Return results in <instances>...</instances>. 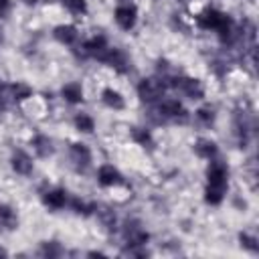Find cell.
Wrapping results in <instances>:
<instances>
[{
  "instance_id": "1",
  "label": "cell",
  "mask_w": 259,
  "mask_h": 259,
  "mask_svg": "<svg viewBox=\"0 0 259 259\" xmlns=\"http://www.w3.org/2000/svg\"><path fill=\"white\" fill-rule=\"evenodd\" d=\"M166 85L168 87H174L176 91H180L184 97L192 99V101H198L204 97V87L198 79H192V77H182V75H170L166 79Z\"/></svg>"
},
{
  "instance_id": "2",
  "label": "cell",
  "mask_w": 259,
  "mask_h": 259,
  "mask_svg": "<svg viewBox=\"0 0 259 259\" xmlns=\"http://www.w3.org/2000/svg\"><path fill=\"white\" fill-rule=\"evenodd\" d=\"M158 117L162 121H176V123H184L188 119V111L184 109V105L174 99V97H166V99H160L158 105H156V111Z\"/></svg>"
},
{
  "instance_id": "3",
  "label": "cell",
  "mask_w": 259,
  "mask_h": 259,
  "mask_svg": "<svg viewBox=\"0 0 259 259\" xmlns=\"http://www.w3.org/2000/svg\"><path fill=\"white\" fill-rule=\"evenodd\" d=\"M166 91V81L158 75V77H146L138 83V97L146 103H158L164 97Z\"/></svg>"
},
{
  "instance_id": "4",
  "label": "cell",
  "mask_w": 259,
  "mask_h": 259,
  "mask_svg": "<svg viewBox=\"0 0 259 259\" xmlns=\"http://www.w3.org/2000/svg\"><path fill=\"white\" fill-rule=\"evenodd\" d=\"M231 18L225 14V12H221L219 8H212V6H208V8H204L198 16H196V24L202 28V30H219L223 24H227Z\"/></svg>"
},
{
  "instance_id": "5",
  "label": "cell",
  "mask_w": 259,
  "mask_h": 259,
  "mask_svg": "<svg viewBox=\"0 0 259 259\" xmlns=\"http://www.w3.org/2000/svg\"><path fill=\"white\" fill-rule=\"evenodd\" d=\"M123 241H125V247H146L150 241V235L146 229H142L140 223L130 221L123 227Z\"/></svg>"
},
{
  "instance_id": "6",
  "label": "cell",
  "mask_w": 259,
  "mask_h": 259,
  "mask_svg": "<svg viewBox=\"0 0 259 259\" xmlns=\"http://www.w3.org/2000/svg\"><path fill=\"white\" fill-rule=\"evenodd\" d=\"M113 18H115V22H117V26L121 30H132L136 26V22H138V8H136V4H132V2L119 4L115 8V12H113Z\"/></svg>"
},
{
  "instance_id": "7",
  "label": "cell",
  "mask_w": 259,
  "mask_h": 259,
  "mask_svg": "<svg viewBox=\"0 0 259 259\" xmlns=\"http://www.w3.org/2000/svg\"><path fill=\"white\" fill-rule=\"evenodd\" d=\"M101 63H105V65H109L113 71H117V73H127L130 71V59H127V55L121 51V49H117V47H109L107 51H105V55L101 57Z\"/></svg>"
},
{
  "instance_id": "8",
  "label": "cell",
  "mask_w": 259,
  "mask_h": 259,
  "mask_svg": "<svg viewBox=\"0 0 259 259\" xmlns=\"http://www.w3.org/2000/svg\"><path fill=\"white\" fill-rule=\"evenodd\" d=\"M107 49H109V42H107V38L101 36V34L91 36V38L85 40L83 47H81V51H83L85 57H91V59H97V61H101V57L105 55Z\"/></svg>"
},
{
  "instance_id": "9",
  "label": "cell",
  "mask_w": 259,
  "mask_h": 259,
  "mask_svg": "<svg viewBox=\"0 0 259 259\" xmlns=\"http://www.w3.org/2000/svg\"><path fill=\"white\" fill-rule=\"evenodd\" d=\"M97 182L105 188H111V186H117L123 182V176L121 172L113 166V164H101L97 168Z\"/></svg>"
},
{
  "instance_id": "10",
  "label": "cell",
  "mask_w": 259,
  "mask_h": 259,
  "mask_svg": "<svg viewBox=\"0 0 259 259\" xmlns=\"http://www.w3.org/2000/svg\"><path fill=\"white\" fill-rule=\"evenodd\" d=\"M69 158H71V162L75 164L77 170H85V168L91 164V150L87 148V144H81V142L71 144V148H69Z\"/></svg>"
},
{
  "instance_id": "11",
  "label": "cell",
  "mask_w": 259,
  "mask_h": 259,
  "mask_svg": "<svg viewBox=\"0 0 259 259\" xmlns=\"http://www.w3.org/2000/svg\"><path fill=\"white\" fill-rule=\"evenodd\" d=\"M227 180H229V168L225 162L221 160H210L208 168H206V182L208 184H223L227 186Z\"/></svg>"
},
{
  "instance_id": "12",
  "label": "cell",
  "mask_w": 259,
  "mask_h": 259,
  "mask_svg": "<svg viewBox=\"0 0 259 259\" xmlns=\"http://www.w3.org/2000/svg\"><path fill=\"white\" fill-rule=\"evenodd\" d=\"M10 166H12V170L16 172V174H20V176H28L30 172H32V158L24 152V150H16L14 154H12V158H10Z\"/></svg>"
},
{
  "instance_id": "13",
  "label": "cell",
  "mask_w": 259,
  "mask_h": 259,
  "mask_svg": "<svg viewBox=\"0 0 259 259\" xmlns=\"http://www.w3.org/2000/svg\"><path fill=\"white\" fill-rule=\"evenodd\" d=\"M42 202H45L47 208L59 210V208H63L67 204V192L63 188H51V190H47L42 194Z\"/></svg>"
},
{
  "instance_id": "14",
  "label": "cell",
  "mask_w": 259,
  "mask_h": 259,
  "mask_svg": "<svg viewBox=\"0 0 259 259\" xmlns=\"http://www.w3.org/2000/svg\"><path fill=\"white\" fill-rule=\"evenodd\" d=\"M53 36L61 45H75L77 38H79V32H77V28L73 24H59V26H55Z\"/></svg>"
},
{
  "instance_id": "15",
  "label": "cell",
  "mask_w": 259,
  "mask_h": 259,
  "mask_svg": "<svg viewBox=\"0 0 259 259\" xmlns=\"http://www.w3.org/2000/svg\"><path fill=\"white\" fill-rule=\"evenodd\" d=\"M194 152H196V156H200L204 160H212V158H217L219 148H217L214 140H210V138H198L194 142Z\"/></svg>"
},
{
  "instance_id": "16",
  "label": "cell",
  "mask_w": 259,
  "mask_h": 259,
  "mask_svg": "<svg viewBox=\"0 0 259 259\" xmlns=\"http://www.w3.org/2000/svg\"><path fill=\"white\" fill-rule=\"evenodd\" d=\"M61 95H63V99L67 101V103H71V105H77V103H81L83 101V87H81V83H75V81H71V83H65L63 85V89H61Z\"/></svg>"
},
{
  "instance_id": "17",
  "label": "cell",
  "mask_w": 259,
  "mask_h": 259,
  "mask_svg": "<svg viewBox=\"0 0 259 259\" xmlns=\"http://www.w3.org/2000/svg\"><path fill=\"white\" fill-rule=\"evenodd\" d=\"M30 146H32V150H34V154L38 156V158H47V156H51L53 154V140L49 138V136H45V134H38V136H34L32 140H30Z\"/></svg>"
},
{
  "instance_id": "18",
  "label": "cell",
  "mask_w": 259,
  "mask_h": 259,
  "mask_svg": "<svg viewBox=\"0 0 259 259\" xmlns=\"http://www.w3.org/2000/svg\"><path fill=\"white\" fill-rule=\"evenodd\" d=\"M101 101H103V105L105 107H109V109H123V105H125V101H123V97H121V93L119 91H115V89H111V87H107V89H103L101 91Z\"/></svg>"
},
{
  "instance_id": "19",
  "label": "cell",
  "mask_w": 259,
  "mask_h": 259,
  "mask_svg": "<svg viewBox=\"0 0 259 259\" xmlns=\"http://www.w3.org/2000/svg\"><path fill=\"white\" fill-rule=\"evenodd\" d=\"M6 95H8L12 101H24V99H28V97L32 95V89H30L26 83L16 81V83H12V85L6 87Z\"/></svg>"
},
{
  "instance_id": "20",
  "label": "cell",
  "mask_w": 259,
  "mask_h": 259,
  "mask_svg": "<svg viewBox=\"0 0 259 259\" xmlns=\"http://www.w3.org/2000/svg\"><path fill=\"white\" fill-rule=\"evenodd\" d=\"M225 192H227V186H223V184H208V182H206V188H204V200H206L208 204L217 206V204L223 202Z\"/></svg>"
},
{
  "instance_id": "21",
  "label": "cell",
  "mask_w": 259,
  "mask_h": 259,
  "mask_svg": "<svg viewBox=\"0 0 259 259\" xmlns=\"http://www.w3.org/2000/svg\"><path fill=\"white\" fill-rule=\"evenodd\" d=\"M18 225V217H16V210L8 204H0V227L4 229H16Z\"/></svg>"
},
{
  "instance_id": "22",
  "label": "cell",
  "mask_w": 259,
  "mask_h": 259,
  "mask_svg": "<svg viewBox=\"0 0 259 259\" xmlns=\"http://www.w3.org/2000/svg\"><path fill=\"white\" fill-rule=\"evenodd\" d=\"M73 123H75V130H79L83 134H91L95 130V119L89 113H77L73 117Z\"/></svg>"
},
{
  "instance_id": "23",
  "label": "cell",
  "mask_w": 259,
  "mask_h": 259,
  "mask_svg": "<svg viewBox=\"0 0 259 259\" xmlns=\"http://www.w3.org/2000/svg\"><path fill=\"white\" fill-rule=\"evenodd\" d=\"M132 138H134V142L138 146H144V148H152L154 146V138H152L150 130H146V127H134L132 130Z\"/></svg>"
},
{
  "instance_id": "24",
  "label": "cell",
  "mask_w": 259,
  "mask_h": 259,
  "mask_svg": "<svg viewBox=\"0 0 259 259\" xmlns=\"http://www.w3.org/2000/svg\"><path fill=\"white\" fill-rule=\"evenodd\" d=\"M97 217H99V223L105 227V229H115L117 225V219H115V212L111 208H95Z\"/></svg>"
},
{
  "instance_id": "25",
  "label": "cell",
  "mask_w": 259,
  "mask_h": 259,
  "mask_svg": "<svg viewBox=\"0 0 259 259\" xmlns=\"http://www.w3.org/2000/svg\"><path fill=\"white\" fill-rule=\"evenodd\" d=\"M71 208L77 212V214H83V217H89V214H93L95 212V204L93 202H85V200H81V198H73L71 200Z\"/></svg>"
},
{
  "instance_id": "26",
  "label": "cell",
  "mask_w": 259,
  "mask_h": 259,
  "mask_svg": "<svg viewBox=\"0 0 259 259\" xmlns=\"http://www.w3.org/2000/svg\"><path fill=\"white\" fill-rule=\"evenodd\" d=\"M61 4L73 14H85L87 12V0H61Z\"/></svg>"
},
{
  "instance_id": "27",
  "label": "cell",
  "mask_w": 259,
  "mask_h": 259,
  "mask_svg": "<svg viewBox=\"0 0 259 259\" xmlns=\"http://www.w3.org/2000/svg\"><path fill=\"white\" fill-rule=\"evenodd\" d=\"M194 115H196V119H198V121H202L204 125H208V123H212V121H214V109H212L210 105L198 107Z\"/></svg>"
},
{
  "instance_id": "28",
  "label": "cell",
  "mask_w": 259,
  "mask_h": 259,
  "mask_svg": "<svg viewBox=\"0 0 259 259\" xmlns=\"http://www.w3.org/2000/svg\"><path fill=\"white\" fill-rule=\"evenodd\" d=\"M40 253L42 255H49V257H57V255H61L63 253V249L59 247V243H55V241H47V243H42V249H40Z\"/></svg>"
},
{
  "instance_id": "29",
  "label": "cell",
  "mask_w": 259,
  "mask_h": 259,
  "mask_svg": "<svg viewBox=\"0 0 259 259\" xmlns=\"http://www.w3.org/2000/svg\"><path fill=\"white\" fill-rule=\"evenodd\" d=\"M239 239H241V245H243V247H247L249 251H255V249H257V241H255V237H251V235L243 233Z\"/></svg>"
},
{
  "instance_id": "30",
  "label": "cell",
  "mask_w": 259,
  "mask_h": 259,
  "mask_svg": "<svg viewBox=\"0 0 259 259\" xmlns=\"http://www.w3.org/2000/svg\"><path fill=\"white\" fill-rule=\"evenodd\" d=\"M10 10V0H0V16Z\"/></svg>"
},
{
  "instance_id": "31",
  "label": "cell",
  "mask_w": 259,
  "mask_h": 259,
  "mask_svg": "<svg viewBox=\"0 0 259 259\" xmlns=\"http://www.w3.org/2000/svg\"><path fill=\"white\" fill-rule=\"evenodd\" d=\"M24 4H36V0H22Z\"/></svg>"
},
{
  "instance_id": "32",
  "label": "cell",
  "mask_w": 259,
  "mask_h": 259,
  "mask_svg": "<svg viewBox=\"0 0 259 259\" xmlns=\"http://www.w3.org/2000/svg\"><path fill=\"white\" fill-rule=\"evenodd\" d=\"M0 255H6V251H4V249H2V247H0Z\"/></svg>"
},
{
  "instance_id": "33",
  "label": "cell",
  "mask_w": 259,
  "mask_h": 259,
  "mask_svg": "<svg viewBox=\"0 0 259 259\" xmlns=\"http://www.w3.org/2000/svg\"><path fill=\"white\" fill-rule=\"evenodd\" d=\"M36 2H47V0H36Z\"/></svg>"
}]
</instances>
